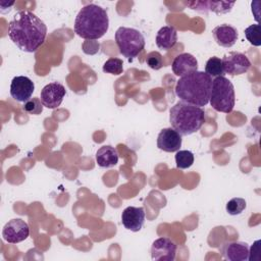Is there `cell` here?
I'll use <instances>...</instances> for the list:
<instances>
[{
  "label": "cell",
  "mask_w": 261,
  "mask_h": 261,
  "mask_svg": "<svg viewBox=\"0 0 261 261\" xmlns=\"http://www.w3.org/2000/svg\"><path fill=\"white\" fill-rule=\"evenodd\" d=\"M47 25L35 13L21 10L8 23V37L21 51L36 52L45 42Z\"/></svg>",
  "instance_id": "1"
},
{
  "label": "cell",
  "mask_w": 261,
  "mask_h": 261,
  "mask_svg": "<svg viewBox=\"0 0 261 261\" xmlns=\"http://www.w3.org/2000/svg\"><path fill=\"white\" fill-rule=\"evenodd\" d=\"M212 77L204 71H193L180 76L175 85V95L180 101L202 107L209 103Z\"/></svg>",
  "instance_id": "2"
},
{
  "label": "cell",
  "mask_w": 261,
  "mask_h": 261,
  "mask_svg": "<svg viewBox=\"0 0 261 261\" xmlns=\"http://www.w3.org/2000/svg\"><path fill=\"white\" fill-rule=\"evenodd\" d=\"M108 28L107 11L97 4L91 3L84 6L75 16L74 33L83 39H100L107 33Z\"/></svg>",
  "instance_id": "3"
},
{
  "label": "cell",
  "mask_w": 261,
  "mask_h": 261,
  "mask_svg": "<svg viewBox=\"0 0 261 261\" xmlns=\"http://www.w3.org/2000/svg\"><path fill=\"white\" fill-rule=\"evenodd\" d=\"M205 120V111L202 107L182 101H178L169 110L171 127L181 136H190L198 132Z\"/></svg>",
  "instance_id": "4"
},
{
  "label": "cell",
  "mask_w": 261,
  "mask_h": 261,
  "mask_svg": "<svg viewBox=\"0 0 261 261\" xmlns=\"http://www.w3.org/2000/svg\"><path fill=\"white\" fill-rule=\"evenodd\" d=\"M209 103L218 112L229 113L236 104L234 87L225 76H217L212 81Z\"/></svg>",
  "instance_id": "5"
},
{
  "label": "cell",
  "mask_w": 261,
  "mask_h": 261,
  "mask_svg": "<svg viewBox=\"0 0 261 261\" xmlns=\"http://www.w3.org/2000/svg\"><path fill=\"white\" fill-rule=\"evenodd\" d=\"M115 42L120 54L128 60L137 57L145 47L143 34L133 28L119 27L115 32Z\"/></svg>",
  "instance_id": "6"
},
{
  "label": "cell",
  "mask_w": 261,
  "mask_h": 261,
  "mask_svg": "<svg viewBox=\"0 0 261 261\" xmlns=\"http://www.w3.org/2000/svg\"><path fill=\"white\" fill-rule=\"evenodd\" d=\"M224 73L231 76L240 75L247 72L251 67V61L249 58L241 52L231 51L226 54L221 59Z\"/></svg>",
  "instance_id": "7"
},
{
  "label": "cell",
  "mask_w": 261,
  "mask_h": 261,
  "mask_svg": "<svg viewBox=\"0 0 261 261\" xmlns=\"http://www.w3.org/2000/svg\"><path fill=\"white\" fill-rule=\"evenodd\" d=\"M30 236L28 223L20 218L9 220L2 229V237L9 244H17L24 241Z\"/></svg>",
  "instance_id": "8"
},
{
  "label": "cell",
  "mask_w": 261,
  "mask_h": 261,
  "mask_svg": "<svg viewBox=\"0 0 261 261\" xmlns=\"http://www.w3.org/2000/svg\"><path fill=\"white\" fill-rule=\"evenodd\" d=\"M65 93L66 91L62 84L53 82L46 85L42 89L40 94V100L45 107L49 109H55L62 103Z\"/></svg>",
  "instance_id": "9"
},
{
  "label": "cell",
  "mask_w": 261,
  "mask_h": 261,
  "mask_svg": "<svg viewBox=\"0 0 261 261\" xmlns=\"http://www.w3.org/2000/svg\"><path fill=\"white\" fill-rule=\"evenodd\" d=\"M176 249V244L169 238H159L151 246V258L155 261H173Z\"/></svg>",
  "instance_id": "10"
},
{
  "label": "cell",
  "mask_w": 261,
  "mask_h": 261,
  "mask_svg": "<svg viewBox=\"0 0 261 261\" xmlns=\"http://www.w3.org/2000/svg\"><path fill=\"white\" fill-rule=\"evenodd\" d=\"M35 91L34 82L24 75L14 76L10 84V95L17 102H27Z\"/></svg>",
  "instance_id": "11"
},
{
  "label": "cell",
  "mask_w": 261,
  "mask_h": 261,
  "mask_svg": "<svg viewBox=\"0 0 261 261\" xmlns=\"http://www.w3.org/2000/svg\"><path fill=\"white\" fill-rule=\"evenodd\" d=\"M222 257L228 261H248L249 245L246 242H225L220 247Z\"/></svg>",
  "instance_id": "12"
},
{
  "label": "cell",
  "mask_w": 261,
  "mask_h": 261,
  "mask_svg": "<svg viewBox=\"0 0 261 261\" xmlns=\"http://www.w3.org/2000/svg\"><path fill=\"white\" fill-rule=\"evenodd\" d=\"M182 142V136L179 135L172 127H166L160 130L157 137V147L158 149L172 153L180 149Z\"/></svg>",
  "instance_id": "13"
},
{
  "label": "cell",
  "mask_w": 261,
  "mask_h": 261,
  "mask_svg": "<svg viewBox=\"0 0 261 261\" xmlns=\"http://www.w3.org/2000/svg\"><path fill=\"white\" fill-rule=\"evenodd\" d=\"M122 225L130 231H139L145 223V209L143 207L128 206L121 214Z\"/></svg>",
  "instance_id": "14"
},
{
  "label": "cell",
  "mask_w": 261,
  "mask_h": 261,
  "mask_svg": "<svg viewBox=\"0 0 261 261\" xmlns=\"http://www.w3.org/2000/svg\"><path fill=\"white\" fill-rule=\"evenodd\" d=\"M187 6L191 7V9L205 12L208 11L215 12L216 14H223L227 13L231 10L234 5V2H225V1H193V2H186Z\"/></svg>",
  "instance_id": "15"
},
{
  "label": "cell",
  "mask_w": 261,
  "mask_h": 261,
  "mask_svg": "<svg viewBox=\"0 0 261 261\" xmlns=\"http://www.w3.org/2000/svg\"><path fill=\"white\" fill-rule=\"evenodd\" d=\"M212 35L215 42L224 48L232 47L239 37L238 30L230 24H220L212 30Z\"/></svg>",
  "instance_id": "16"
},
{
  "label": "cell",
  "mask_w": 261,
  "mask_h": 261,
  "mask_svg": "<svg viewBox=\"0 0 261 261\" xmlns=\"http://www.w3.org/2000/svg\"><path fill=\"white\" fill-rule=\"evenodd\" d=\"M172 71L177 76H184L198 69V61L195 56L190 53H181L177 55L171 63Z\"/></svg>",
  "instance_id": "17"
},
{
  "label": "cell",
  "mask_w": 261,
  "mask_h": 261,
  "mask_svg": "<svg viewBox=\"0 0 261 261\" xmlns=\"http://www.w3.org/2000/svg\"><path fill=\"white\" fill-rule=\"evenodd\" d=\"M156 45L159 49L169 50L177 43V32L172 25L162 27L156 35Z\"/></svg>",
  "instance_id": "18"
},
{
  "label": "cell",
  "mask_w": 261,
  "mask_h": 261,
  "mask_svg": "<svg viewBox=\"0 0 261 261\" xmlns=\"http://www.w3.org/2000/svg\"><path fill=\"white\" fill-rule=\"evenodd\" d=\"M118 158L117 150L110 145H104L96 152V162L102 168L115 166L118 163Z\"/></svg>",
  "instance_id": "19"
},
{
  "label": "cell",
  "mask_w": 261,
  "mask_h": 261,
  "mask_svg": "<svg viewBox=\"0 0 261 261\" xmlns=\"http://www.w3.org/2000/svg\"><path fill=\"white\" fill-rule=\"evenodd\" d=\"M205 72L210 75V76H224V70H223V65L222 61L220 58L213 56L210 57L205 65Z\"/></svg>",
  "instance_id": "20"
},
{
  "label": "cell",
  "mask_w": 261,
  "mask_h": 261,
  "mask_svg": "<svg viewBox=\"0 0 261 261\" xmlns=\"http://www.w3.org/2000/svg\"><path fill=\"white\" fill-rule=\"evenodd\" d=\"M176 167L179 169L190 168L194 163V154L189 150H178L175 154Z\"/></svg>",
  "instance_id": "21"
},
{
  "label": "cell",
  "mask_w": 261,
  "mask_h": 261,
  "mask_svg": "<svg viewBox=\"0 0 261 261\" xmlns=\"http://www.w3.org/2000/svg\"><path fill=\"white\" fill-rule=\"evenodd\" d=\"M245 37L251 45L255 47L261 46V25L254 23L245 29Z\"/></svg>",
  "instance_id": "22"
},
{
  "label": "cell",
  "mask_w": 261,
  "mask_h": 261,
  "mask_svg": "<svg viewBox=\"0 0 261 261\" xmlns=\"http://www.w3.org/2000/svg\"><path fill=\"white\" fill-rule=\"evenodd\" d=\"M247 207V202L245 199L240 198V197H236L230 199L225 206V210L229 215L236 216V215H240Z\"/></svg>",
  "instance_id": "23"
},
{
  "label": "cell",
  "mask_w": 261,
  "mask_h": 261,
  "mask_svg": "<svg viewBox=\"0 0 261 261\" xmlns=\"http://www.w3.org/2000/svg\"><path fill=\"white\" fill-rule=\"evenodd\" d=\"M102 70L106 73L118 75L123 71V62L119 58H109L104 63Z\"/></svg>",
  "instance_id": "24"
},
{
  "label": "cell",
  "mask_w": 261,
  "mask_h": 261,
  "mask_svg": "<svg viewBox=\"0 0 261 261\" xmlns=\"http://www.w3.org/2000/svg\"><path fill=\"white\" fill-rule=\"evenodd\" d=\"M43 106L44 105L42 104L40 98L34 97V98H31L30 100H28L27 102H24L22 109L29 114L38 115L43 111Z\"/></svg>",
  "instance_id": "25"
},
{
  "label": "cell",
  "mask_w": 261,
  "mask_h": 261,
  "mask_svg": "<svg viewBox=\"0 0 261 261\" xmlns=\"http://www.w3.org/2000/svg\"><path fill=\"white\" fill-rule=\"evenodd\" d=\"M146 63L147 65L152 68V69H155V70H158L160 68L163 67L164 65V62H163V57L162 55L157 52V51H153L151 53H149L147 55V58H146Z\"/></svg>",
  "instance_id": "26"
},
{
  "label": "cell",
  "mask_w": 261,
  "mask_h": 261,
  "mask_svg": "<svg viewBox=\"0 0 261 261\" xmlns=\"http://www.w3.org/2000/svg\"><path fill=\"white\" fill-rule=\"evenodd\" d=\"M99 43L95 40H86L83 44V51L86 54H95L99 51Z\"/></svg>",
  "instance_id": "27"
}]
</instances>
